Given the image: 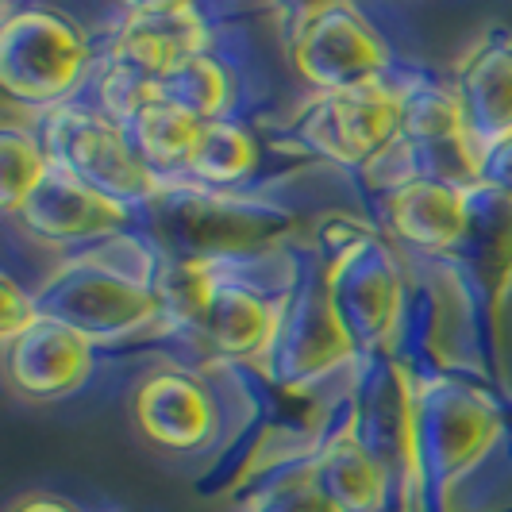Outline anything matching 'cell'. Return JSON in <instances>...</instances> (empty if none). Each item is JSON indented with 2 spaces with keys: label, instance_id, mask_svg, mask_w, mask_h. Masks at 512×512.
Listing matches in <instances>:
<instances>
[{
  "label": "cell",
  "instance_id": "18",
  "mask_svg": "<svg viewBox=\"0 0 512 512\" xmlns=\"http://www.w3.org/2000/svg\"><path fill=\"white\" fill-rule=\"evenodd\" d=\"M489 312H497L512 285V193L493 185L470 189V224L459 247Z\"/></svg>",
  "mask_w": 512,
  "mask_h": 512
},
{
  "label": "cell",
  "instance_id": "27",
  "mask_svg": "<svg viewBox=\"0 0 512 512\" xmlns=\"http://www.w3.org/2000/svg\"><path fill=\"white\" fill-rule=\"evenodd\" d=\"M39 316H43V312H39L35 293L20 289L12 278L0 282V335H4V343H12L16 335H24Z\"/></svg>",
  "mask_w": 512,
  "mask_h": 512
},
{
  "label": "cell",
  "instance_id": "15",
  "mask_svg": "<svg viewBox=\"0 0 512 512\" xmlns=\"http://www.w3.org/2000/svg\"><path fill=\"white\" fill-rule=\"evenodd\" d=\"M8 382L31 401H58L74 393L93 370V343L74 328L39 316L24 335L4 343Z\"/></svg>",
  "mask_w": 512,
  "mask_h": 512
},
{
  "label": "cell",
  "instance_id": "19",
  "mask_svg": "<svg viewBox=\"0 0 512 512\" xmlns=\"http://www.w3.org/2000/svg\"><path fill=\"white\" fill-rule=\"evenodd\" d=\"M305 470L335 512H382L393 489L385 466L366 451L351 420L316 451Z\"/></svg>",
  "mask_w": 512,
  "mask_h": 512
},
{
  "label": "cell",
  "instance_id": "20",
  "mask_svg": "<svg viewBox=\"0 0 512 512\" xmlns=\"http://www.w3.org/2000/svg\"><path fill=\"white\" fill-rule=\"evenodd\" d=\"M274 320H278V305L262 301L258 293L243 289V285H220L201 339L220 359L258 366V359L270 347Z\"/></svg>",
  "mask_w": 512,
  "mask_h": 512
},
{
  "label": "cell",
  "instance_id": "9",
  "mask_svg": "<svg viewBox=\"0 0 512 512\" xmlns=\"http://www.w3.org/2000/svg\"><path fill=\"white\" fill-rule=\"evenodd\" d=\"M405 124V93L389 89L385 81L316 93L293 120L297 139L343 166H370L385 154Z\"/></svg>",
  "mask_w": 512,
  "mask_h": 512
},
{
  "label": "cell",
  "instance_id": "22",
  "mask_svg": "<svg viewBox=\"0 0 512 512\" xmlns=\"http://www.w3.org/2000/svg\"><path fill=\"white\" fill-rule=\"evenodd\" d=\"M258 162V147L251 131L231 124V120H212L197 135V147L189 154L185 178L201 181L208 189H228L243 181Z\"/></svg>",
  "mask_w": 512,
  "mask_h": 512
},
{
  "label": "cell",
  "instance_id": "25",
  "mask_svg": "<svg viewBox=\"0 0 512 512\" xmlns=\"http://www.w3.org/2000/svg\"><path fill=\"white\" fill-rule=\"evenodd\" d=\"M47 170H51V158L35 135L16 128L0 135V205L8 216H20L27 197L47 178Z\"/></svg>",
  "mask_w": 512,
  "mask_h": 512
},
{
  "label": "cell",
  "instance_id": "26",
  "mask_svg": "<svg viewBox=\"0 0 512 512\" xmlns=\"http://www.w3.org/2000/svg\"><path fill=\"white\" fill-rule=\"evenodd\" d=\"M247 512H335L324 493L312 486L308 470L301 474H289L278 486H270L266 493H258L255 501L247 505Z\"/></svg>",
  "mask_w": 512,
  "mask_h": 512
},
{
  "label": "cell",
  "instance_id": "5",
  "mask_svg": "<svg viewBox=\"0 0 512 512\" xmlns=\"http://www.w3.org/2000/svg\"><path fill=\"white\" fill-rule=\"evenodd\" d=\"M328 297L359 355H382L401 324V266L374 231L351 228L339 235L324 266Z\"/></svg>",
  "mask_w": 512,
  "mask_h": 512
},
{
  "label": "cell",
  "instance_id": "29",
  "mask_svg": "<svg viewBox=\"0 0 512 512\" xmlns=\"http://www.w3.org/2000/svg\"><path fill=\"white\" fill-rule=\"evenodd\" d=\"M12 512H77L70 501H58V497H43V493H31L24 497Z\"/></svg>",
  "mask_w": 512,
  "mask_h": 512
},
{
  "label": "cell",
  "instance_id": "1",
  "mask_svg": "<svg viewBox=\"0 0 512 512\" xmlns=\"http://www.w3.org/2000/svg\"><path fill=\"white\" fill-rule=\"evenodd\" d=\"M158 255L139 239H108L66 258L35 293L39 312L74 328L89 343H116L162 320Z\"/></svg>",
  "mask_w": 512,
  "mask_h": 512
},
{
  "label": "cell",
  "instance_id": "28",
  "mask_svg": "<svg viewBox=\"0 0 512 512\" xmlns=\"http://www.w3.org/2000/svg\"><path fill=\"white\" fill-rule=\"evenodd\" d=\"M482 185L512 193V143H505V147H497V151H489L482 158Z\"/></svg>",
  "mask_w": 512,
  "mask_h": 512
},
{
  "label": "cell",
  "instance_id": "7",
  "mask_svg": "<svg viewBox=\"0 0 512 512\" xmlns=\"http://www.w3.org/2000/svg\"><path fill=\"white\" fill-rule=\"evenodd\" d=\"M355 355L359 351L332 308L324 270H308L278 301L274 335L255 370L278 389H305L308 382L347 366Z\"/></svg>",
  "mask_w": 512,
  "mask_h": 512
},
{
  "label": "cell",
  "instance_id": "11",
  "mask_svg": "<svg viewBox=\"0 0 512 512\" xmlns=\"http://www.w3.org/2000/svg\"><path fill=\"white\" fill-rule=\"evenodd\" d=\"M397 139L409 154L416 178H436L459 189L482 185V154L470 143L455 93L432 85L405 93V124Z\"/></svg>",
  "mask_w": 512,
  "mask_h": 512
},
{
  "label": "cell",
  "instance_id": "16",
  "mask_svg": "<svg viewBox=\"0 0 512 512\" xmlns=\"http://www.w3.org/2000/svg\"><path fill=\"white\" fill-rule=\"evenodd\" d=\"M139 432L166 451H197L216 436V401L205 385L185 370H162L139 385L135 401Z\"/></svg>",
  "mask_w": 512,
  "mask_h": 512
},
{
  "label": "cell",
  "instance_id": "24",
  "mask_svg": "<svg viewBox=\"0 0 512 512\" xmlns=\"http://www.w3.org/2000/svg\"><path fill=\"white\" fill-rule=\"evenodd\" d=\"M158 101L189 112L201 124H212V120H224V108L231 101V77L216 58L197 54L158 77Z\"/></svg>",
  "mask_w": 512,
  "mask_h": 512
},
{
  "label": "cell",
  "instance_id": "13",
  "mask_svg": "<svg viewBox=\"0 0 512 512\" xmlns=\"http://www.w3.org/2000/svg\"><path fill=\"white\" fill-rule=\"evenodd\" d=\"M16 220L35 239H47V243H93V239L108 243L128 228L131 205H120L89 189L85 181H77L74 174L51 166Z\"/></svg>",
  "mask_w": 512,
  "mask_h": 512
},
{
  "label": "cell",
  "instance_id": "14",
  "mask_svg": "<svg viewBox=\"0 0 512 512\" xmlns=\"http://www.w3.org/2000/svg\"><path fill=\"white\" fill-rule=\"evenodd\" d=\"M205 43L208 24L193 4L151 0V4H131L124 12V20L112 31L108 58L128 62L151 77H162L181 62L205 54Z\"/></svg>",
  "mask_w": 512,
  "mask_h": 512
},
{
  "label": "cell",
  "instance_id": "6",
  "mask_svg": "<svg viewBox=\"0 0 512 512\" xmlns=\"http://www.w3.org/2000/svg\"><path fill=\"white\" fill-rule=\"evenodd\" d=\"M89 66V43L74 20L51 8H20L0 24V85L24 104L58 108Z\"/></svg>",
  "mask_w": 512,
  "mask_h": 512
},
{
  "label": "cell",
  "instance_id": "17",
  "mask_svg": "<svg viewBox=\"0 0 512 512\" xmlns=\"http://www.w3.org/2000/svg\"><path fill=\"white\" fill-rule=\"evenodd\" d=\"M385 216L401 243L432 255H447V251H459L466 239L470 189L436 178H412L385 197Z\"/></svg>",
  "mask_w": 512,
  "mask_h": 512
},
{
  "label": "cell",
  "instance_id": "10",
  "mask_svg": "<svg viewBox=\"0 0 512 512\" xmlns=\"http://www.w3.org/2000/svg\"><path fill=\"white\" fill-rule=\"evenodd\" d=\"M366 451L385 466L389 482L405 493L409 512H420V474H416V443H412V378L405 366L382 362L366 374L359 405L351 416Z\"/></svg>",
  "mask_w": 512,
  "mask_h": 512
},
{
  "label": "cell",
  "instance_id": "4",
  "mask_svg": "<svg viewBox=\"0 0 512 512\" xmlns=\"http://www.w3.org/2000/svg\"><path fill=\"white\" fill-rule=\"evenodd\" d=\"M39 143L51 166L74 174L77 181L120 205H147L162 185V178L131 147L128 131L108 120L101 108L93 112L77 104H58L43 116Z\"/></svg>",
  "mask_w": 512,
  "mask_h": 512
},
{
  "label": "cell",
  "instance_id": "23",
  "mask_svg": "<svg viewBox=\"0 0 512 512\" xmlns=\"http://www.w3.org/2000/svg\"><path fill=\"white\" fill-rule=\"evenodd\" d=\"M220 266L208 262H170L162 258L158 266V297L166 320H174L181 332H205V320L212 301L220 293Z\"/></svg>",
  "mask_w": 512,
  "mask_h": 512
},
{
  "label": "cell",
  "instance_id": "12",
  "mask_svg": "<svg viewBox=\"0 0 512 512\" xmlns=\"http://www.w3.org/2000/svg\"><path fill=\"white\" fill-rule=\"evenodd\" d=\"M462 124L470 131L474 151H489L512 143V31L489 27L459 62L455 85Z\"/></svg>",
  "mask_w": 512,
  "mask_h": 512
},
{
  "label": "cell",
  "instance_id": "21",
  "mask_svg": "<svg viewBox=\"0 0 512 512\" xmlns=\"http://www.w3.org/2000/svg\"><path fill=\"white\" fill-rule=\"evenodd\" d=\"M201 128H205L201 120H193L189 112H181L166 101H151L143 112H135L131 124H124L131 147L139 151V158L158 178H170L174 170L189 166V154L197 147Z\"/></svg>",
  "mask_w": 512,
  "mask_h": 512
},
{
  "label": "cell",
  "instance_id": "8",
  "mask_svg": "<svg viewBox=\"0 0 512 512\" xmlns=\"http://www.w3.org/2000/svg\"><path fill=\"white\" fill-rule=\"evenodd\" d=\"M289 47L297 74L305 77L316 93H339L382 81L389 62L378 31L366 24L355 4L328 0V4H305L293 12Z\"/></svg>",
  "mask_w": 512,
  "mask_h": 512
},
{
  "label": "cell",
  "instance_id": "3",
  "mask_svg": "<svg viewBox=\"0 0 512 512\" xmlns=\"http://www.w3.org/2000/svg\"><path fill=\"white\" fill-rule=\"evenodd\" d=\"M501 420L482 393L455 378L412 382V443L420 474V505L447 501L478 462L493 451Z\"/></svg>",
  "mask_w": 512,
  "mask_h": 512
},
{
  "label": "cell",
  "instance_id": "2",
  "mask_svg": "<svg viewBox=\"0 0 512 512\" xmlns=\"http://www.w3.org/2000/svg\"><path fill=\"white\" fill-rule=\"evenodd\" d=\"M143 212L154 247L170 262L220 266L224 258L278 247L293 231V216L285 208L231 197L224 189H208L189 178H162Z\"/></svg>",
  "mask_w": 512,
  "mask_h": 512
}]
</instances>
